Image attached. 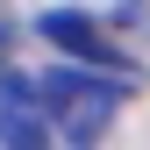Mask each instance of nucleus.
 <instances>
[{
    "label": "nucleus",
    "instance_id": "f257e3e1",
    "mask_svg": "<svg viewBox=\"0 0 150 150\" xmlns=\"http://www.w3.org/2000/svg\"><path fill=\"white\" fill-rule=\"evenodd\" d=\"M115 115H122V86L93 79V71H7L0 79V143L7 150L93 143V136H107Z\"/></svg>",
    "mask_w": 150,
    "mask_h": 150
},
{
    "label": "nucleus",
    "instance_id": "f03ea898",
    "mask_svg": "<svg viewBox=\"0 0 150 150\" xmlns=\"http://www.w3.org/2000/svg\"><path fill=\"white\" fill-rule=\"evenodd\" d=\"M43 43H57V50H71V57H86V64H100V71H122V50L100 36V22H86V14H71V7H57V14H43Z\"/></svg>",
    "mask_w": 150,
    "mask_h": 150
}]
</instances>
